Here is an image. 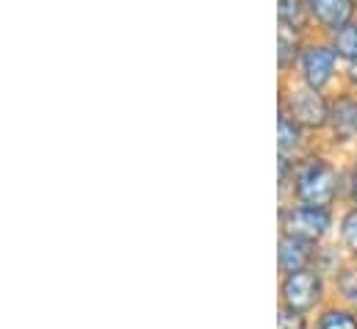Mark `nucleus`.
<instances>
[{
	"label": "nucleus",
	"instance_id": "nucleus-1",
	"mask_svg": "<svg viewBox=\"0 0 357 329\" xmlns=\"http://www.w3.org/2000/svg\"><path fill=\"white\" fill-rule=\"evenodd\" d=\"M344 171L347 164L335 161V153L319 144L316 150L294 161L285 202L335 208L338 202H344Z\"/></svg>",
	"mask_w": 357,
	"mask_h": 329
},
{
	"label": "nucleus",
	"instance_id": "nucleus-3",
	"mask_svg": "<svg viewBox=\"0 0 357 329\" xmlns=\"http://www.w3.org/2000/svg\"><path fill=\"white\" fill-rule=\"evenodd\" d=\"M277 111L288 114L294 122H299L307 133H313L319 141L327 130L330 119V94L310 89L299 81H280V97H277Z\"/></svg>",
	"mask_w": 357,
	"mask_h": 329
},
{
	"label": "nucleus",
	"instance_id": "nucleus-11",
	"mask_svg": "<svg viewBox=\"0 0 357 329\" xmlns=\"http://www.w3.org/2000/svg\"><path fill=\"white\" fill-rule=\"evenodd\" d=\"M277 25L291 28L302 36H310L313 20L307 11V0H277Z\"/></svg>",
	"mask_w": 357,
	"mask_h": 329
},
{
	"label": "nucleus",
	"instance_id": "nucleus-4",
	"mask_svg": "<svg viewBox=\"0 0 357 329\" xmlns=\"http://www.w3.org/2000/svg\"><path fill=\"white\" fill-rule=\"evenodd\" d=\"M335 227H338L335 208H319V205H302V202L280 205V233L305 238L310 244H324Z\"/></svg>",
	"mask_w": 357,
	"mask_h": 329
},
{
	"label": "nucleus",
	"instance_id": "nucleus-7",
	"mask_svg": "<svg viewBox=\"0 0 357 329\" xmlns=\"http://www.w3.org/2000/svg\"><path fill=\"white\" fill-rule=\"evenodd\" d=\"M307 11L313 20V33L330 39L357 20V0H307Z\"/></svg>",
	"mask_w": 357,
	"mask_h": 329
},
{
	"label": "nucleus",
	"instance_id": "nucleus-15",
	"mask_svg": "<svg viewBox=\"0 0 357 329\" xmlns=\"http://www.w3.org/2000/svg\"><path fill=\"white\" fill-rule=\"evenodd\" d=\"M316 329H357V316L349 307H324L316 319Z\"/></svg>",
	"mask_w": 357,
	"mask_h": 329
},
{
	"label": "nucleus",
	"instance_id": "nucleus-10",
	"mask_svg": "<svg viewBox=\"0 0 357 329\" xmlns=\"http://www.w3.org/2000/svg\"><path fill=\"white\" fill-rule=\"evenodd\" d=\"M305 39L307 36L277 25V72H280V81H291L294 78V70H296V61H299Z\"/></svg>",
	"mask_w": 357,
	"mask_h": 329
},
{
	"label": "nucleus",
	"instance_id": "nucleus-8",
	"mask_svg": "<svg viewBox=\"0 0 357 329\" xmlns=\"http://www.w3.org/2000/svg\"><path fill=\"white\" fill-rule=\"evenodd\" d=\"M321 141L307 133L299 122H294L288 114L277 111V158L282 161H299L302 155H307L310 150H316Z\"/></svg>",
	"mask_w": 357,
	"mask_h": 329
},
{
	"label": "nucleus",
	"instance_id": "nucleus-14",
	"mask_svg": "<svg viewBox=\"0 0 357 329\" xmlns=\"http://www.w3.org/2000/svg\"><path fill=\"white\" fill-rule=\"evenodd\" d=\"M330 45H333V50L338 53V59H341L344 64L355 61L357 59V20L349 22L347 28H341L338 33H333V36H330Z\"/></svg>",
	"mask_w": 357,
	"mask_h": 329
},
{
	"label": "nucleus",
	"instance_id": "nucleus-18",
	"mask_svg": "<svg viewBox=\"0 0 357 329\" xmlns=\"http://www.w3.org/2000/svg\"><path fill=\"white\" fill-rule=\"evenodd\" d=\"M349 164H355V166H357V147L352 150V161H349Z\"/></svg>",
	"mask_w": 357,
	"mask_h": 329
},
{
	"label": "nucleus",
	"instance_id": "nucleus-17",
	"mask_svg": "<svg viewBox=\"0 0 357 329\" xmlns=\"http://www.w3.org/2000/svg\"><path fill=\"white\" fill-rule=\"evenodd\" d=\"M344 205L357 208V166L347 164L344 171Z\"/></svg>",
	"mask_w": 357,
	"mask_h": 329
},
{
	"label": "nucleus",
	"instance_id": "nucleus-9",
	"mask_svg": "<svg viewBox=\"0 0 357 329\" xmlns=\"http://www.w3.org/2000/svg\"><path fill=\"white\" fill-rule=\"evenodd\" d=\"M319 247L321 244H310L305 238L280 233V241H277V268H280V277L313 268L316 257H319Z\"/></svg>",
	"mask_w": 357,
	"mask_h": 329
},
{
	"label": "nucleus",
	"instance_id": "nucleus-2",
	"mask_svg": "<svg viewBox=\"0 0 357 329\" xmlns=\"http://www.w3.org/2000/svg\"><path fill=\"white\" fill-rule=\"evenodd\" d=\"M341 78H344V61L333 50L330 39L310 33L302 45V53H299V61L294 70V81L333 94L341 86Z\"/></svg>",
	"mask_w": 357,
	"mask_h": 329
},
{
	"label": "nucleus",
	"instance_id": "nucleus-5",
	"mask_svg": "<svg viewBox=\"0 0 357 329\" xmlns=\"http://www.w3.org/2000/svg\"><path fill=\"white\" fill-rule=\"evenodd\" d=\"M321 147L330 153L357 147V91L338 86L330 94V119L321 136Z\"/></svg>",
	"mask_w": 357,
	"mask_h": 329
},
{
	"label": "nucleus",
	"instance_id": "nucleus-16",
	"mask_svg": "<svg viewBox=\"0 0 357 329\" xmlns=\"http://www.w3.org/2000/svg\"><path fill=\"white\" fill-rule=\"evenodd\" d=\"M277 329H307V316L296 313L291 307L280 305V316H277Z\"/></svg>",
	"mask_w": 357,
	"mask_h": 329
},
{
	"label": "nucleus",
	"instance_id": "nucleus-6",
	"mask_svg": "<svg viewBox=\"0 0 357 329\" xmlns=\"http://www.w3.org/2000/svg\"><path fill=\"white\" fill-rule=\"evenodd\" d=\"M324 293H327V274L319 271L316 266L280 277V305L296 313L307 316L310 310H316L324 302Z\"/></svg>",
	"mask_w": 357,
	"mask_h": 329
},
{
	"label": "nucleus",
	"instance_id": "nucleus-12",
	"mask_svg": "<svg viewBox=\"0 0 357 329\" xmlns=\"http://www.w3.org/2000/svg\"><path fill=\"white\" fill-rule=\"evenodd\" d=\"M333 291L349 310H357V260H347L333 274Z\"/></svg>",
	"mask_w": 357,
	"mask_h": 329
},
{
	"label": "nucleus",
	"instance_id": "nucleus-13",
	"mask_svg": "<svg viewBox=\"0 0 357 329\" xmlns=\"http://www.w3.org/2000/svg\"><path fill=\"white\" fill-rule=\"evenodd\" d=\"M335 233H338V247H341V252L349 260H357V208L344 205V211L338 213Z\"/></svg>",
	"mask_w": 357,
	"mask_h": 329
}]
</instances>
